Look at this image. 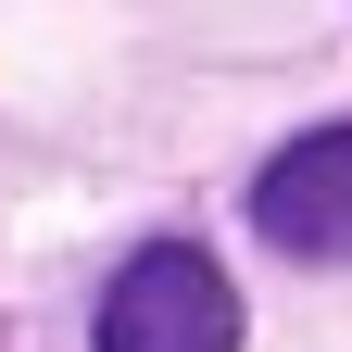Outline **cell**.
I'll use <instances>...</instances> for the list:
<instances>
[{
    "instance_id": "6da1fadb",
    "label": "cell",
    "mask_w": 352,
    "mask_h": 352,
    "mask_svg": "<svg viewBox=\"0 0 352 352\" xmlns=\"http://www.w3.org/2000/svg\"><path fill=\"white\" fill-rule=\"evenodd\" d=\"M101 352H239V289L189 239H151L101 289Z\"/></svg>"
},
{
    "instance_id": "7a4b0ae2",
    "label": "cell",
    "mask_w": 352,
    "mask_h": 352,
    "mask_svg": "<svg viewBox=\"0 0 352 352\" xmlns=\"http://www.w3.org/2000/svg\"><path fill=\"white\" fill-rule=\"evenodd\" d=\"M252 227L277 252H302V264H352V126H315V139H289L264 164Z\"/></svg>"
}]
</instances>
